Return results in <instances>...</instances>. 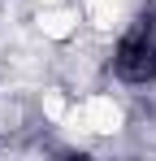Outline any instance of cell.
<instances>
[{
  "instance_id": "obj_1",
  "label": "cell",
  "mask_w": 156,
  "mask_h": 161,
  "mask_svg": "<svg viewBox=\"0 0 156 161\" xmlns=\"http://www.w3.org/2000/svg\"><path fill=\"white\" fill-rule=\"evenodd\" d=\"M113 70L122 83H134V87L156 79V9H143L126 26V35L117 39V53H113Z\"/></svg>"
}]
</instances>
